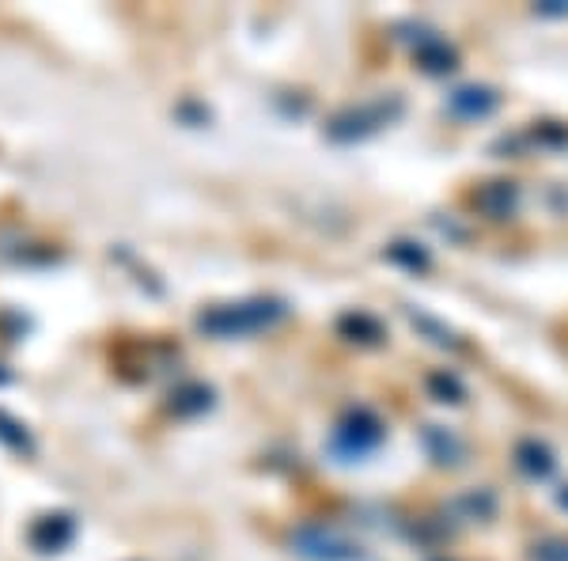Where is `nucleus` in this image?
<instances>
[{
  "mask_svg": "<svg viewBox=\"0 0 568 561\" xmlns=\"http://www.w3.org/2000/svg\"><path fill=\"white\" fill-rule=\"evenodd\" d=\"M284 308L277 300H254V304H231V308H216L209 315H201V330L220 334V338H235V334H250L262 330L273 319H281Z\"/></svg>",
  "mask_w": 568,
  "mask_h": 561,
  "instance_id": "f257e3e1",
  "label": "nucleus"
},
{
  "mask_svg": "<svg viewBox=\"0 0 568 561\" xmlns=\"http://www.w3.org/2000/svg\"><path fill=\"white\" fill-rule=\"evenodd\" d=\"M296 550L311 561H364L360 546L338 535L334 527H300L296 531Z\"/></svg>",
  "mask_w": 568,
  "mask_h": 561,
  "instance_id": "f03ea898",
  "label": "nucleus"
},
{
  "mask_svg": "<svg viewBox=\"0 0 568 561\" xmlns=\"http://www.w3.org/2000/svg\"><path fill=\"white\" fill-rule=\"evenodd\" d=\"M379 436H383V429H379V421H375L372 414H353L345 425L338 429V448L349 455H364L368 448H375L379 444Z\"/></svg>",
  "mask_w": 568,
  "mask_h": 561,
  "instance_id": "7ed1b4c3",
  "label": "nucleus"
},
{
  "mask_svg": "<svg viewBox=\"0 0 568 561\" xmlns=\"http://www.w3.org/2000/svg\"><path fill=\"white\" fill-rule=\"evenodd\" d=\"M31 539H35V546L42 554H54V550H61L72 539V520L69 516H46V520H38Z\"/></svg>",
  "mask_w": 568,
  "mask_h": 561,
  "instance_id": "20e7f679",
  "label": "nucleus"
},
{
  "mask_svg": "<svg viewBox=\"0 0 568 561\" xmlns=\"http://www.w3.org/2000/svg\"><path fill=\"white\" fill-rule=\"evenodd\" d=\"M493 103H497L493 91H485V88H466V91H455V95H451V110H455V114H466V118L489 114Z\"/></svg>",
  "mask_w": 568,
  "mask_h": 561,
  "instance_id": "39448f33",
  "label": "nucleus"
},
{
  "mask_svg": "<svg viewBox=\"0 0 568 561\" xmlns=\"http://www.w3.org/2000/svg\"><path fill=\"white\" fill-rule=\"evenodd\" d=\"M0 440H4V444H12V448H31L27 433H23L8 414H0Z\"/></svg>",
  "mask_w": 568,
  "mask_h": 561,
  "instance_id": "423d86ee",
  "label": "nucleus"
},
{
  "mask_svg": "<svg viewBox=\"0 0 568 561\" xmlns=\"http://www.w3.org/2000/svg\"><path fill=\"white\" fill-rule=\"evenodd\" d=\"M534 561H568L565 539H550V543L534 546Z\"/></svg>",
  "mask_w": 568,
  "mask_h": 561,
  "instance_id": "0eeeda50",
  "label": "nucleus"
}]
</instances>
